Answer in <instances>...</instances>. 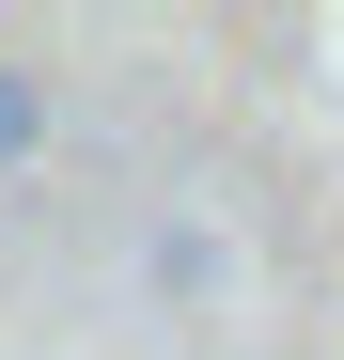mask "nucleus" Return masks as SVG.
<instances>
[{"mask_svg":"<svg viewBox=\"0 0 344 360\" xmlns=\"http://www.w3.org/2000/svg\"><path fill=\"white\" fill-rule=\"evenodd\" d=\"M16 157H47V79L0 63V172H16Z\"/></svg>","mask_w":344,"mask_h":360,"instance_id":"obj_1","label":"nucleus"}]
</instances>
